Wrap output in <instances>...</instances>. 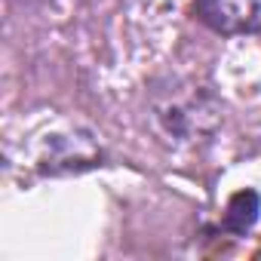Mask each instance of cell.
<instances>
[{"label":"cell","instance_id":"obj_1","mask_svg":"<svg viewBox=\"0 0 261 261\" xmlns=\"http://www.w3.org/2000/svg\"><path fill=\"white\" fill-rule=\"evenodd\" d=\"M197 16L218 34L261 31V0H197Z\"/></svg>","mask_w":261,"mask_h":261},{"label":"cell","instance_id":"obj_2","mask_svg":"<svg viewBox=\"0 0 261 261\" xmlns=\"http://www.w3.org/2000/svg\"><path fill=\"white\" fill-rule=\"evenodd\" d=\"M258 206H261V200H258L255 191H240V194H233L230 203H227V212H224V224H227L233 233H246V230L255 224V218H258Z\"/></svg>","mask_w":261,"mask_h":261}]
</instances>
